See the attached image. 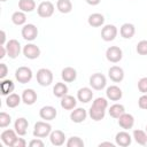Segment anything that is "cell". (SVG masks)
Returning a JSON list of instances; mask_svg holds the SVG:
<instances>
[{
  "instance_id": "1",
  "label": "cell",
  "mask_w": 147,
  "mask_h": 147,
  "mask_svg": "<svg viewBox=\"0 0 147 147\" xmlns=\"http://www.w3.org/2000/svg\"><path fill=\"white\" fill-rule=\"evenodd\" d=\"M52 132V125L47 123V121H39L34 124L33 127V136L36 138H46Z\"/></svg>"
},
{
  "instance_id": "2",
  "label": "cell",
  "mask_w": 147,
  "mask_h": 147,
  "mask_svg": "<svg viewBox=\"0 0 147 147\" xmlns=\"http://www.w3.org/2000/svg\"><path fill=\"white\" fill-rule=\"evenodd\" d=\"M36 78L40 86H49L53 83V72L47 68H41L37 71Z\"/></svg>"
},
{
  "instance_id": "3",
  "label": "cell",
  "mask_w": 147,
  "mask_h": 147,
  "mask_svg": "<svg viewBox=\"0 0 147 147\" xmlns=\"http://www.w3.org/2000/svg\"><path fill=\"white\" fill-rule=\"evenodd\" d=\"M32 70L29 68V67H25V65H22V67H18L15 71V78L18 83L21 84H26L29 83L31 79H32Z\"/></svg>"
},
{
  "instance_id": "4",
  "label": "cell",
  "mask_w": 147,
  "mask_h": 147,
  "mask_svg": "<svg viewBox=\"0 0 147 147\" xmlns=\"http://www.w3.org/2000/svg\"><path fill=\"white\" fill-rule=\"evenodd\" d=\"M90 85L93 90L101 91L107 85V78L105 75H102L100 72H95L90 77Z\"/></svg>"
},
{
  "instance_id": "5",
  "label": "cell",
  "mask_w": 147,
  "mask_h": 147,
  "mask_svg": "<svg viewBox=\"0 0 147 147\" xmlns=\"http://www.w3.org/2000/svg\"><path fill=\"white\" fill-rule=\"evenodd\" d=\"M55 7L51 1H42L37 7V13L42 18H48L54 14Z\"/></svg>"
},
{
  "instance_id": "6",
  "label": "cell",
  "mask_w": 147,
  "mask_h": 147,
  "mask_svg": "<svg viewBox=\"0 0 147 147\" xmlns=\"http://www.w3.org/2000/svg\"><path fill=\"white\" fill-rule=\"evenodd\" d=\"M21 33H22V37H23L24 40H26V41H33L38 37V28L34 24L28 23V24H24L23 25Z\"/></svg>"
},
{
  "instance_id": "7",
  "label": "cell",
  "mask_w": 147,
  "mask_h": 147,
  "mask_svg": "<svg viewBox=\"0 0 147 147\" xmlns=\"http://www.w3.org/2000/svg\"><path fill=\"white\" fill-rule=\"evenodd\" d=\"M6 49H7V55L10 59H16L20 53H21V44L16 39H10L6 42Z\"/></svg>"
},
{
  "instance_id": "8",
  "label": "cell",
  "mask_w": 147,
  "mask_h": 147,
  "mask_svg": "<svg viewBox=\"0 0 147 147\" xmlns=\"http://www.w3.org/2000/svg\"><path fill=\"white\" fill-rule=\"evenodd\" d=\"M106 57L111 63H117L123 57V52L118 46H110L106 51Z\"/></svg>"
},
{
  "instance_id": "9",
  "label": "cell",
  "mask_w": 147,
  "mask_h": 147,
  "mask_svg": "<svg viewBox=\"0 0 147 147\" xmlns=\"http://www.w3.org/2000/svg\"><path fill=\"white\" fill-rule=\"evenodd\" d=\"M40 48L32 42H29L23 47V55L29 60L38 59L40 56Z\"/></svg>"
},
{
  "instance_id": "10",
  "label": "cell",
  "mask_w": 147,
  "mask_h": 147,
  "mask_svg": "<svg viewBox=\"0 0 147 147\" xmlns=\"http://www.w3.org/2000/svg\"><path fill=\"white\" fill-rule=\"evenodd\" d=\"M117 28L114 24H107L101 30V38L105 41H113L117 36Z\"/></svg>"
},
{
  "instance_id": "11",
  "label": "cell",
  "mask_w": 147,
  "mask_h": 147,
  "mask_svg": "<svg viewBox=\"0 0 147 147\" xmlns=\"http://www.w3.org/2000/svg\"><path fill=\"white\" fill-rule=\"evenodd\" d=\"M39 116L41 119L49 122V121L55 119V117L57 116V111L53 106H44L39 110Z\"/></svg>"
},
{
  "instance_id": "12",
  "label": "cell",
  "mask_w": 147,
  "mask_h": 147,
  "mask_svg": "<svg viewBox=\"0 0 147 147\" xmlns=\"http://www.w3.org/2000/svg\"><path fill=\"white\" fill-rule=\"evenodd\" d=\"M115 142H116V145H118L121 147H127L132 142V137L130 136L129 132H126V130L119 131L115 136Z\"/></svg>"
},
{
  "instance_id": "13",
  "label": "cell",
  "mask_w": 147,
  "mask_h": 147,
  "mask_svg": "<svg viewBox=\"0 0 147 147\" xmlns=\"http://www.w3.org/2000/svg\"><path fill=\"white\" fill-rule=\"evenodd\" d=\"M1 141L6 145V146H9V147H13L15 140L17 139V133L15 130H10V129H7L5 131L1 132Z\"/></svg>"
},
{
  "instance_id": "14",
  "label": "cell",
  "mask_w": 147,
  "mask_h": 147,
  "mask_svg": "<svg viewBox=\"0 0 147 147\" xmlns=\"http://www.w3.org/2000/svg\"><path fill=\"white\" fill-rule=\"evenodd\" d=\"M108 76L114 83H121L124 79V70L118 65H113L108 70Z\"/></svg>"
},
{
  "instance_id": "15",
  "label": "cell",
  "mask_w": 147,
  "mask_h": 147,
  "mask_svg": "<svg viewBox=\"0 0 147 147\" xmlns=\"http://www.w3.org/2000/svg\"><path fill=\"white\" fill-rule=\"evenodd\" d=\"M118 125L123 129V130H130L133 127L134 125V117L131 114L124 113L123 115H121L118 117Z\"/></svg>"
},
{
  "instance_id": "16",
  "label": "cell",
  "mask_w": 147,
  "mask_h": 147,
  "mask_svg": "<svg viewBox=\"0 0 147 147\" xmlns=\"http://www.w3.org/2000/svg\"><path fill=\"white\" fill-rule=\"evenodd\" d=\"M49 140L53 146H62L65 142V134L61 130H54L49 134Z\"/></svg>"
},
{
  "instance_id": "17",
  "label": "cell",
  "mask_w": 147,
  "mask_h": 147,
  "mask_svg": "<svg viewBox=\"0 0 147 147\" xmlns=\"http://www.w3.org/2000/svg\"><path fill=\"white\" fill-rule=\"evenodd\" d=\"M28 126H29V122L25 117H18L14 123V130L18 136H25L28 131Z\"/></svg>"
},
{
  "instance_id": "18",
  "label": "cell",
  "mask_w": 147,
  "mask_h": 147,
  "mask_svg": "<svg viewBox=\"0 0 147 147\" xmlns=\"http://www.w3.org/2000/svg\"><path fill=\"white\" fill-rule=\"evenodd\" d=\"M106 95H107V98H108L109 100H111V101H118V100L122 99L123 92H122V90H121L118 86H116V85H110V86L107 87V90H106Z\"/></svg>"
},
{
  "instance_id": "19",
  "label": "cell",
  "mask_w": 147,
  "mask_h": 147,
  "mask_svg": "<svg viewBox=\"0 0 147 147\" xmlns=\"http://www.w3.org/2000/svg\"><path fill=\"white\" fill-rule=\"evenodd\" d=\"M87 117V111L84 108H75L70 113V119L74 123H82L86 119Z\"/></svg>"
},
{
  "instance_id": "20",
  "label": "cell",
  "mask_w": 147,
  "mask_h": 147,
  "mask_svg": "<svg viewBox=\"0 0 147 147\" xmlns=\"http://www.w3.org/2000/svg\"><path fill=\"white\" fill-rule=\"evenodd\" d=\"M61 78L65 83H72L77 78V71L72 67H65L61 71Z\"/></svg>"
},
{
  "instance_id": "21",
  "label": "cell",
  "mask_w": 147,
  "mask_h": 147,
  "mask_svg": "<svg viewBox=\"0 0 147 147\" xmlns=\"http://www.w3.org/2000/svg\"><path fill=\"white\" fill-rule=\"evenodd\" d=\"M77 99L82 103H87L93 99V92L90 87H82L77 92Z\"/></svg>"
},
{
  "instance_id": "22",
  "label": "cell",
  "mask_w": 147,
  "mask_h": 147,
  "mask_svg": "<svg viewBox=\"0 0 147 147\" xmlns=\"http://www.w3.org/2000/svg\"><path fill=\"white\" fill-rule=\"evenodd\" d=\"M37 92L32 88H26L23 91L22 93V101L26 105V106H32L36 101H37Z\"/></svg>"
},
{
  "instance_id": "23",
  "label": "cell",
  "mask_w": 147,
  "mask_h": 147,
  "mask_svg": "<svg viewBox=\"0 0 147 147\" xmlns=\"http://www.w3.org/2000/svg\"><path fill=\"white\" fill-rule=\"evenodd\" d=\"M60 105L61 107L64 109V110H72L76 108V105H77V100L75 96L72 95H69V94H65L64 96L61 98V101H60Z\"/></svg>"
},
{
  "instance_id": "24",
  "label": "cell",
  "mask_w": 147,
  "mask_h": 147,
  "mask_svg": "<svg viewBox=\"0 0 147 147\" xmlns=\"http://www.w3.org/2000/svg\"><path fill=\"white\" fill-rule=\"evenodd\" d=\"M136 33V26L132 23H124L119 29V34L124 39H131Z\"/></svg>"
},
{
  "instance_id": "25",
  "label": "cell",
  "mask_w": 147,
  "mask_h": 147,
  "mask_svg": "<svg viewBox=\"0 0 147 147\" xmlns=\"http://www.w3.org/2000/svg\"><path fill=\"white\" fill-rule=\"evenodd\" d=\"M87 23L92 26V28H99L101 25H103L105 23V16L100 13H93L88 16L87 18Z\"/></svg>"
},
{
  "instance_id": "26",
  "label": "cell",
  "mask_w": 147,
  "mask_h": 147,
  "mask_svg": "<svg viewBox=\"0 0 147 147\" xmlns=\"http://www.w3.org/2000/svg\"><path fill=\"white\" fill-rule=\"evenodd\" d=\"M88 115H90V117H91L93 121L98 122V121H101V119L105 118L106 109H101V108L95 107V106L92 105L91 108H90V110H88Z\"/></svg>"
},
{
  "instance_id": "27",
  "label": "cell",
  "mask_w": 147,
  "mask_h": 147,
  "mask_svg": "<svg viewBox=\"0 0 147 147\" xmlns=\"http://www.w3.org/2000/svg\"><path fill=\"white\" fill-rule=\"evenodd\" d=\"M15 88L14 82L11 79H2L0 83V91L2 95H9L10 93H13Z\"/></svg>"
},
{
  "instance_id": "28",
  "label": "cell",
  "mask_w": 147,
  "mask_h": 147,
  "mask_svg": "<svg viewBox=\"0 0 147 147\" xmlns=\"http://www.w3.org/2000/svg\"><path fill=\"white\" fill-rule=\"evenodd\" d=\"M68 90L69 88H68L65 82L64 83H56L54 85V87H53V94H54V96L61 99L62 96H64L65 94H68Z\"/></svg>"
},
{
  "instance_id": "29",
  "label": "cell",
  "mask_w": 147,
  "mask_h": 147,
  "mask_svg": "<svg viewBox=\"0 0 147 147\" xmlns=\"http://www.w3.org/2000/svg\"><path fill=\"white\" fill-rule=\"evenodd\" d=\"M18 8L20 10L24 13H31L36 9V1L34 0H20Z\"/></svg>"
},
{
  "instance_id": "30",
  "label": "cell",
  "mask_w": 147,
  "mask_h": 147,
  "mask_svg": "<svg viewBox=\"0 0 147 147\" xmlns=\"http://www.w3.org/2000/svg\"><path fill=\"white\" fill-rule=\"evenodd\" d=\"M108 113H109V115H110L113 118H117V119H118V117L125 113V108H124V106L121 105V103H114L113 106H110Z\"/></svg>"
},
{
  "instance_id": "31",
  "label": "cell",
  "mask_w": 147,
  "mask_h": 147,
  "mask_svg": "<svg viewBox=\"0 0 147 147\" xmlns=\"http://www.w3.org/2000/svg\"><path fill=\"white\" fill-rule=\"evenodd\" d=\"M56 8L62 14H68L72 10V3L70 0H57L56 1Z\"/></svg>"
},
{
  "instance_id": "32",
  "label": "cell",
  "mask_w": 147,
  "mask_h": 147,
  "mask_svg": "<svg viewBox=\"0 0 147 147\" xmlns=\"http://www.w3.org/2000/svg\"><path fill=\"white\" fill-rule=\"evenodd\" d=\"M132 138L134 139V141L141 146H145L147 144V132L142 131V130H134L132 133Z\"/></svg>"
},
{
  "instance_id": "33",
  "label": "cell",
  "mask_w": 147,
  "mask_h": 147,
  "mask_svg": "<svg viewBox=\"0 0 147 147\" xmlns=\"http://www.w3.org/2000/svg\"><path fill=\"white\" fill-rule=\"evenodd\" d=\"M11 22L15 25H24L26 22V15L22 10H17L11 15Z\"/></svg>"
},
{
  "instance_id": "34",
  "label": "cell",
  "mask_w": 147,
  "mask_h": 147,
  "mask_svg": "<svg viewBox=\"0 0 147 147\" xmlns=\"http://www.w3.org/2000/svg\"><path fill=\"white\" fill-rule=\"evenodd\" d=\"M22 101V96H20L18 94L16 93H10L9 95H7V99H6V105L7 107L9 108H16Z\"/></svg>"
},
{
  "instance_id": "35",
  "label": "cell",
  "mask_w": 147,
  "mask_h": 147,
  "mask_svg": "<svg viewBox=\"0 0 147 147\" xmlns=\"http://www.w3.org/2000/svg\"><path fill=\"white\" fill-rule=\"evenodd\" d=\"M65 145L68 147H84V141H83L82 138H79L77 136H74V137H70L67 140Z\"/></svg>"
},
{
  "instance_id": "36",
  "label": "cell",
  "mask_w": 147,
  "mask_h": 147,
  "mask_svg": "<svg viewBox=\"0 0 147 147\" xmlns=\"http://www.w3.org/2000/svg\"><path fill=\"white\" fill-rule=\"evenodd\" d=\"M11 123V117L9 114L5 113V111H1L0 113V127H7L9 124Z\"/></svg>"
},
{
  "instance_id": "37",
  "label": "cell",
  "mask_w": 147,
  "mask_h": 147,
  "mask_svg": "<svg viewBox=\"0 0 147 147\" xmlns=\"http://www.w3.org/2000/svg\"><path fill=\"white\" fill-rule=\"evenodd\" d=\"M136 51L139 55H147V40H140L137 44Z\"/></svg>"
},
{
  "instance_id": "38",
  "label": "cell",
  "mask_w": 147,
  "mask_h": 147,
  "mask_svg": "<svg viewBox=\"0 0 147 147\" xmlns=\"http://www.w3.org/2000/svg\"><path fill=\"white\" fill-rule=\"evenodd\" d=\"M92 105L95 106V107H99V108H101V109H107V107H108V101H107L106 98L99 96V98L94 99V101H93Z\"/></svg>"
},
{
  "instance_id": "39",
  "label": "cell",
  "mask_w": 147,
  "mask_h": 147,
  "mask_svg": "<svg viewBox=\"0 0 147 147\" xmlns=\"http://www.w3.org/2000/svg\"><path fill=\"white\" fill-rule=\"evenodd\" d=\"M138 90L142 94L147 93V77H142L138 80Z\"/></svg>"
},
{
  "instance_id": "40",
  "label": "cell",
  "mask_w": 147,
  "mask_h": 147,
  "mask_svg": "<svg viewBox=\"0 0 147 147\" xmlns=\"http://www.w3.org/2000/svg\"><path fill=\"white\" fill-rule=\"evenodd\" d=\"M138 106H139V108L147 110V93H146V94H142V95L139 98V100H138Z\"/></svg>"
},
{
  "instance_id": "41",
  "label": "cell",
  "mask_w": 147,
  "mask_h": 147,
  "mask_svg": "<svg viewBox=\"0 0 147 147\" xmlns=\"http://www.w3.org/2000/svg\"><path fill=\"white\" fill-rule=\"evenodd\" d=\"M30 147H44V141L41 140V138H34L29 142Z\"/></svg>"
},
{
  "instance_id": "42",
  "label": "cell",
  "mask_w": 147,
  "mask_h": 147,
  "mask_svg": "<svg viewBox=\"0 0 147 147\" xmlns=\"http://www.w3.org/2000/svg\"><path fill=\"white\" fill-rule=\"evenodd\" d=\"M8 74V67L6 63H0V79H5Z\"/></svg>"
},
{
  "instance_id": "43",
  "label": "cell",
  "mask_w": 147,
  "mask_h": 147,
  "mask_svg": "<svg viewBox=\"0 0 147 147\" xmlns=\"http://www.w3.org/2000/svg\"><path fill=\"white\" fill-rule=\"evenodd\" d=\"M25 146H26V141L23 138H18V137L13 145V147H25Z\"/></svg>"
},
{
  "instance_id": "44",
  "label": "cell",
  "mask_w": 147,
  "mask_h": 147,
  "mask_svg": "<svg viewBox=\"0 0 147 147\" xmlns=\"http://www.w3.org/2000/svg\"><path fill=\"white\" fill-rule=\"evenodd\" d=\"M7 55V49H6V46L3 45H0V59H3L5 56Z\"/></svg>"
},
{
  "instance_id": "45",
  "label": "cell",
  "mask_w": 147,
  "mask_h": 147,
  "mask_svg": "<svg viewBox=\"0 0 147 147\" xmlns=\"http://www.w3.org/2000/svg\"><path fill=\"white\" fill-rule=\"evenodd\" d=\"M1 40H0V45H6V32L3 30H1Z\"/></svg>"
},
{
  "instance_id": "46",
  "label": "cell",
  "mask_w": 147,
  "mask_h": 147,
  "mask_svg": "<svg viewBox=\"0 0 147 147\" xmlns=\"http://www.w3.org/2000/svg\"><path fill=\"white\" fill-rule=\"evenodd\" d=\"M90 6H96V5H99L100 3V1L101 0H85Z\"/></svg>"
},
{
  "instance_id": "47",
  "label": "cell",
  "mask_w": 147,
  "mask_h": 147,
  "mask_svg": "<svg viewBox=\"0 0 147 147\" xmlns=\"http://www.w3.org/2000/svg\"><path fill=\"white\" fill-rule=\"evenodd\" d=\"M99 146H100V147H101V146H110V147H114V144H113V142H109V141H105V142H101Z\"/></svg>"
},
{
  "instance_id": "48",
  "label": "cell",
  "mask_w": 147,
  "mask_h": 147,
  "mask_svg": "<svg viewBox=\"0 0 147 147\" xmlns=\"http://www.w3.org/2000/svg\"><path fill=\"white\" fill-rule=\"evenodd\" d=\"M0 1H1V2H5V1H7V0H0Z\"/></svg>"
},
{
  "instance_id": "49",
  "label": "cell",
  "mask_w": 147,
  "mask_h": 147,
  "mask_svg": "<svg viewBox=\"0 0 147 147\" xmlns=\"http://www.w3.org/2000/svg\"><path fill=\"white\" fill-rule=\"evenodd\" d=\"M146 132H147V125H146Z\"/></svg>"
}]
</instances>
